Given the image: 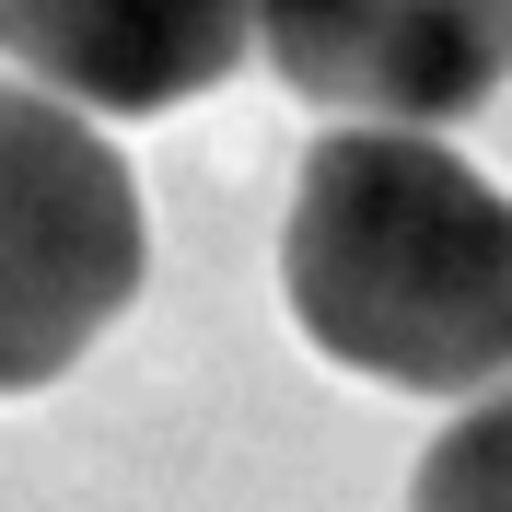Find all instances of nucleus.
<instances>
[{
	"label": "nucleus",
	"mask_w": 512,
	"mask_h": 512,
	"mask_svg": "<svg viewBox=\"0 0 512 512\" xmlns=\"http://www.w3.org/2000/svg\"><path fill=\"white\" fill-rule=\"evenodd\" d=\"M280 291L338 373L396 396L512 384V198L419 128L315 140L280 222Z\"/></svg>",
	"instance_id": "obj_1"
},
{
	"label": "nucleus",
	"mask_w": 512,
	"mask_h": 512,
	"mask_svg": "<svg viewBox=\"0 0 512 512\" xmlns=\"http://www.w3.org/2000/svg\"><path fill=\"white\" fill-rule=\"evenodd\" d=\"M303 105L361 128H443L512 82V0H245Z\"/></svg>",
	"instance_id": "obj_3"
},
{
	"label": "nucleus",
	"mask_w": 512,
	"mask_h": 512,
	"mask_svg": "<svg viewBox=\"0 0 512 512\" xmlns=\"http://www.w3.org/2000/svg\"><path fill=\"white\" fill-rule=\"evenodd\" d=\"M408 512H512V384H489L454 431H431Z\"/></svg>",
	"instance_id": "obj_5"
},
{
	"label": "nucleus",
	"mask_w": 512,
	"mask_h": 512,
	"mask_svg": "<svg viewBox=\"0 0 512 512\" xmlns=\"http://www.w3.org/2000/svg\"><path fill=\"white\" fill-rule=\"evenodd\" d=\"M0 47L24 59V94L70 117H163L210 94L256 47V24L245 0H0Z\"/></svg>",
	"instance_id": "obj_4"
},
{
	"label": "nucleus",
	"mask_w": 512,
	"mask_h": 512,
	"mask_svg": "<svg viewBox=\"0 0 512 512\" xmlns=\"http://www.w3.org/2000/svg\"><path fill=\"white\" fill-rule=\"evenodd\" d=\"M140 291V187L70 105L0 82V396L59 384Z\"/></svg>",
	"instance_id": "obj_2"
}]
</instances>
